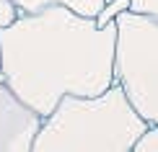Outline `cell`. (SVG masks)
Wrapping results in <instances>:
<instances>
[{"label": "cell", "mask_w": 158, "mask_h": 152, "mask_svg": "<svg viewBox=\"0 0 158 152\" xmlns=\"http://www.w3.org/2000/svg\"><path fill=\"white\" fill-rule=\"evenodd\" d=\"M132 152H158V127H148V131L137 139Z\"/></svg>", "instance_id": "8992f818"}, {"label": "cell", "mask_w": 158, "mask_h": 152, "mask_svg": "<svg viewBox=\"0 0 158 152\" xmlns=\"http://www.w3.org/2000/svg\"><path fill=\"white\" fill-rule=\"evenodd\" d=\"M145 131L148 121L114 83L94 98L65 95L42 119L31 152H132Z\"/></svg>", "instance_id": "7a4b0ae2"}, {"label": "cell", "mask_w": 158, "mask_h": 152, "mask_svg": "<svg viewBox=\"0 0 158 152\" xmlns=\"http://www.w3.org/2000/svg\"><path fill=\"white\" fill-rule=\"evenodd\" d=\"M10 3L18 8V13H39V10L49 8V5H65V8L81 13V16L96 18L104 10L106 0H10Z\"/></svg>", "instance_id": "5b68a950"}, {"label": "cell", "mask_w": 158, "mask_h": 152, "mask_svg": "<svg viewBox=\"0 0 158 152\" xmlns=\"http://www.w3.org/2000/svg\"><path fill=\"white\" fill-rule=\"evenodd\" d=\"M114 57L117 18L101 26L65 5L18 13L0 29V83L42 119L65 95L106 93L114 85Z\"/></svg>", "instance_id": "6da1fadb"}, {"label": "cell", "mask_w": 158, "mask_h": 152, "mask_svg": "<svg viewBox=\"0 0 158 152\" xmlns=\"http://www.w3.org/2000/svg\"><path fill=\"white\" fill-rule=\"evenodd\" d=\"M16 16H18V8L10 3V0H0V29L3 26H8L16 21Z\"/></svg>", "instance_id": "ba28073f"}, {"label": "cell", "mask_w": 158, "mask_h": 152, "mask_svg": "<svg viewBox=\"0 0 158 152\" xmlns=\"http://www.w3.org/2000/svg\"><path fill=\"white\" fill-rule=\"evenodd\" d=\"M114 83L148 127H158V21L122 10L117 16Z\"/></svg>", "instance_id": "3957f363"}, {"label": "cell", "mask_w": 158, "mask_h": 152, "mask_svg": "<svg viewBox=\"0 0 158 152\" xmlns=\"http://www.w3.org/2000/svg\"><path fill=\"white\" fill-rule=\"evenodd\" d=\"M42 116L0 83V152H31Z\"/></svg>", "instance_id": "277c9868"}, {"label": "cell", "mask_w": 158, "mask_h": 152, "mask_svg": "<svg viewBox=\"0 0 158 152\" xmlns=\"http://www.w3.org/2000/svg\"><path fill=\"white\" fill-rule=\"evenodd\" d=\"M130 10L137 13V16H148L158 21V0H130Z\"/></svg>", "instance_id": "52a82bcc"}]
</instances>
